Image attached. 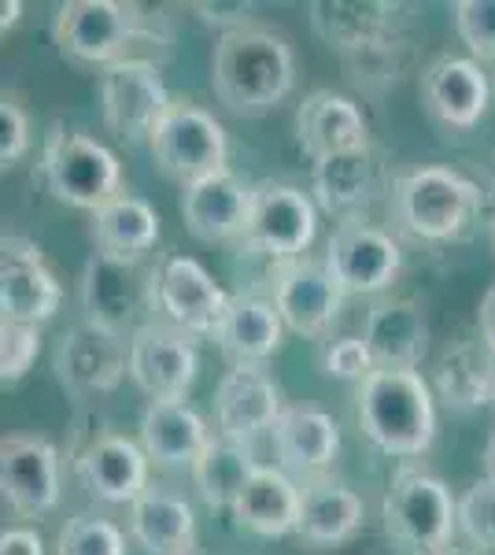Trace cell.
<instances>
[{"label": "cell", "mask_w": 495, "mask_h": 555, "mask_svg": "<svg viewBox=\"0 0 495 555\" xmlns=\"http://www.w3.org/2000/svg\"><path fill=\"white\" fill-rule=\"evenodd\" d=\"M159 211L145 196L122 193L101 211L89 215V237H93V256L119 259V263H145L152 248L159 245Z\"/></svg>", "instance_id": "29"}, {"label": "cell", "mask_w": 495, "mask_h": 555, "mask_svg": "<svg viewBox=\"0 0 495 555\" xmlns=\"http://www.w3.org/2000/svg\"><path fill=\"white\" fill-rule=\"evenodd\" d=\"M440 555H477V552H470V548H447V552H440Z\"/></svg>", "instance_id": "46"}, {"label": "cell", "mask_w": 495, "mask_h": 555, "mask_svg": "<svg viewBox=\"0 0 495 555\" xmlns=\"http://www.w3.org/2000/svg\"><path fill=\"white\" fill-rule=\"evenodd\" d=\"M211 89L237 119L270 115L296 89L292 41L266 23L222 34L211 52Z\"/></svg>", "instance_id": "2"}, {"label": "cell", "mask_w": 495, "mask_h": 555, "mask_svg": "<svg viewBox=\"0 0 495 555\" xmlns=\"http://www.w3.org/2000/svg\"><path fill=\"white\" fill-rule=\"evenodd\" d=\"M41 356V326L0 322V382L19 385Z\"/></svg>", "instance_id": "37"}, {"label": "cell", "mask_w": 495, "mask_h": 555, "mask_svg": "<svg viewBox=\"0 0 495 555\" xmlns=\"http://www.w3.org/2000/svg\"><path fill=\"white\" fill-rule=\"evenodd\" d=\"M0 496L19 518H44L63 496L60 452L41 434H8L0 441Z\"/></svg>", "instance_id": "14"}, {"label": "cell", "mask_w": 495, "mask_h": 555, "mask_svg": "<svg viewBox=\"0 0 495 555\" xmlns=\"http://www.w3.org/2000/svg\"><path fill=\"white\" fill-rule=\"evenodd\" d=\"M433 397L458 415L495 404V352L481 334L444 345L433 363Z\"/></svg>", "instance_id": "26"}, {"label": "cell", "mask_w": 495, "mask_h": 555, "mask_svg": "<svg viewBox=\"0 0 495 555\" xmlns=\"http://www.w3.org/2000/svg\"><path fill=\"white\" fill-rule=\"evenodd\" d=\"M311 26L359 86L400 82L414 60V8L392 0H314Z\"/></svg>", "instance_id": "1"}, {"label": "cell", "mask_w": 495, "mask_h": 555, "mask_svg": "<svg viewBox=\"0 0 495 555\" xmlns=\"http://www.w3.org/2000/svg\"><path fill=\"white\" fill-rule=\"evenodd\" d=\"M130 537L148 555H193L196 512L185 496L164 486H148L145 496L130 504Z\"/></svg>", "instance_id": "33"}, {"label": "cell", "mask_w": 495, "mask_h": 555, "mask_svg": "<svg viewBox=\"0 0 495 555\" xmlns=\"http://www.w3.org/2000/svg\"><path fill=\"white\" fill-rule=\"evenodd\" d=\"M193 555H204V552H193Z\"/></svg>", "instance_id": "48"}, {"label": "cell", "mask_w": 495, "mask_h": 555, "mask_svg": "<svg viewBox=\"0 0 495 555\" xmlns=\"http://www.w3.org/2000/svg\"><path fill=\"white\" fill-rule=\"evenodd\" d=\"M148 467L152 460L141 449V441H130L122 434H96L75 460L82 489L96 504L112 507H130L133 500L145 496Z\"/></svg>", "instance_id": "21"}, {"label": "cell", "mask_w": 495, "mask_h": 555, "mask_svg": "<svg viewBox=\"0 0 495 555\" xmlns=\"http://www.w3.org/2000/svg\"><path fill=\"white\" fill-rule=\"evenodd\" d=\"M230 293L207 274L200 259L167 253L156 259V311L188 337H214L230 311Z\"/></svg>", "instance_id": "13"}, {"label": "cell", "mask_w": 495, "mask_h": 555, "mask_svg": "<svg viewBox=\"0 0 495 555\" xmlns=\"http://www.w3.org/2000/svg\"><path fill=\"white\" fill-rule=\"evenodd\" d=\"M56 555H126V533L104 515H75L56 537Z\"/></svg>", "instance_id": "35"}, {"label": "cell", "mask_w": 495, "mask_h": 555, "mask_svg": "<svg viewBox=\"0 0 495 555\" xmlns=\"http://www.w3.org/2000/svg\"><path fill=\"white\" fill-rule=\"evenodd\" d=\"M303 486L282 467L263 463L233 504V522L256 537H289L300 530Z\"/></svg>", "instance_id": "32"}, {"label": "cell", "mask_w": 495, "mask_h": 555, "mask_svg": "<svg viewBox=\"0 0 495 555\" xmlns=\"http://www.w3.org/2000/svg\"><path fill=\"white\" fill-rule=\"evenodd\" d=\"M285 404L282 385L266 366H230L214 389V423L222 437L256 444L263 434H274Z\"/></svg>", "instance_id": "20"}, {"label": "cell", "mask_w": 495, "mask_h": 555, "mask_svg": "<svg viewBox=\"0 0 495 555\" xmlns=\"http://www.w3.org/2000/svg\"><path fill=\"white\" fill-rule=\"evenodd\" d=\"M200 374L196 337L156 319L130 337V378L148 400H185Z\"/></svg>", "instance_id": "16"}, {"label": "cell", "mask_w": 495, "mask_h": 555, "mask_svg": "<svg viewBox=\"0 0 495 555\" xmlns=\"http://www.w3.org/2000/svg\"><path fill=\"white\" fill-rule=\"evenodd\" d=\"M52 371H56V382L70 397H107L130 374V341L104 334L89 322H78V326L60 334Z\"/></svg>", "instance_id": "17"}, {"label": "cell", "mask_w": 495, "mask_h": 555, "mask_svg": "<svg viewBox=\"0 0 495 555\" xmlns=\"http://www.w3.org/2000/svg\"><path fill=\"white\" fill-rule=\"evenodd\" d=\"M366 526V504L355 489H348L337 478L303 481V512H300V537L311 548H340L351 537H359Z\"/></svg>", "instance_id": "31"}, {"label": "cell", "mask_w": 495, "mask_h": 555, "mask_svg": "<svg viewBox=\"0 0 495 555\" xmlns=\"http://www.w3.org/2000/svg\"><path fill=\"white\" fill-rule=\"evenodd\" d=\"M492 89L495 86L473 56H452V52L437 56L418 75L421 107L444 130H473L489 112Z\"/></svg>", "instance_id": "19"}, {"label": "cell", "mask_w": 495, "mask_h": 555, "mask_svg": "<svg viewBox=\"0 0 495 555\" xmlns=\"http://www.w3.org/2000/svg\"><path fill=\"white\" fill-rule=\"evenodd\" d=\"M251 201H256V185H248L240 175L222 171L204 178V182L188 185L182 193L185 230L204 245L245 241L251 222Z\"/></svg>", "instance_id": "23"}, {"label": "cell", "mask_w": 495, "mask_h": 555, "mask_svg": "<svg viewBox=\"0 0 495 555\" xmlns=\"http://www.w3.org/2000/svg\"><path fill=\"white\" fill-rule=\"evenodd\" d=\"M23 20V0H4L0 4V30H15V23Z\"/></svg>", "instance_id": "44"}, {"label": "cell", "mask_w": 495, "mask_h": 555, "mask_svg": "<svg viewBox=\"0 0 495 555\" xmlns=\"http://www.w3.org/2000/svg\"><path fill=\"white\" fill-rule=\"evenodd\" d=\"M359 426L377 452L414 460L433 449L437 397L418 371H374L359 385Z\"/></svg>", "instance_id": "3"}, {"label": "cell", "mask_w": 495, "mask_h": 555, "mask_svg": "<svg viewBox=\"0 0 495 555\" xmlns=\"http://www.w3.org/2000/svg\"><path fill=\"white\" fill-rule=\"evenodd\" d=\"M78 297H82L89 326L130 341L141 326L159 319L156 263H119V259L89 256Z\"/></svg>", "instance_id": "8"}, {"label": "cell", "mask_w": 495, "mask_h": 555, "mask_svg": "<svg viewBox=\"0 0 495 555\" xmlns=\"http://www.w3.org/2000/svg\"><path fill=\"white\" fill-rule=\"evenodd\" d=\"M492 245H495V222H492Z\"/></svg>", "instance_id": "47"}, {"label": "cell", "mask_w": 495, "mask_h": 555, "mask_svg": "<svg viewBox=\"0 0 495 555\" xmlns=\"http://www.w3.org/2000/svg\"><path fill=\"white\" fill-rule=\"evenodd\" d=\"M193 12L200 15L207 26H219L222 34H233L240 30V26H251V12H256V4H245V0H233V4H222V0H196Z\"/></svg>", "instance_id": "41"}, {"label": "cell", "mask_w": 495, "mask_h": 555, "mask_svg": "<svg viewBox=\"0 0 495 555\" xmlns=\"http://www.w3.org/2000/svg\"><path fill=\"white\" fill-rule=\"evenodd\" d=\"M296 141L311 156V164L337 152L374 149L363 104L340 89H314L303 96L296 107Z\"/></svg>", "instance_id": "22"}, {"label": "cell", "mask_w": 495, "mask_h": 555, "mask_svg": "<svg viewBox=\"0 0 495 555\" xmlns=\"http://www.w3.org/2000/svg\"><path fill=\"white\" fill-rule=\"evenodd\" d=\"M270 441H274L277 467L303 486V481L326 478L329 467L337 463L340 426L329 411L314 404H289L277 418Z\"/></svg>", "instance_id": "24"}, {"label": "cell", "mask_w": 495, "mask_h": 555, "mask_svg": "<svg viewBox=\"0 0 495 555\" xmlns=\"http://www.w3.org/2000/svg\"><path fill=\"white\" fill-rule=\"evenodd\" d=\"M174 107V96L159 75V64L141 56L119 60L101 70V115L107 133L122 145H145L167 112Z\"/></svg>", "instance_id": "10"}, {"label": "cell", "mask_w": 495, "mask_h": 555, "mask_svg": "<svg viewBox=\"0 0 495 555\" xmlns=\"http://www.w3.org/2000/svg\"><path fill=\"white\" fill-rule=\"evenodd\" d=\"M152 159L170 182L182 190L204 182L211 175L230 171V133L207 107L196 101H174L167 119L148 141Z\"/></svg>", "instance_id": "9"}, {"label": "cell", "mask_w": 495, "mask_h": 555, "mask_svg": "<svg viewBox=\"0 0 495 555\" xmlns=\"http://www.w3.org/2000/svg\"><path fill=\"white\" fill-rule=\"evenodd\" d=\"M392 219L418 241H458L481 215V190L452 167H411L392 182Z\"/></svg>", "instance_id": "4"}, {"label": "cell", "mask_w": 495, "mask_h": 555, "mask_svg": "<svg viewBox=\"0 0 495 555\" xmlns=\"http://www.w3.org/2000/svg\"><path fill=\"white\" fill-rule=\"evenodd\" d=\"M477 334L489 341V348L495 352V282L489 285V293L481 297V308H477Z\"/></svg>", "instance_id": "43"}, {"label": "cell", "mask_w": 495, "mask_h": 555, "mask_svg": "<svg viewBox=\"0 0 495 555\" xmlns=\"http://www.w3.org/2000/svg\"><path fill=\"white\" fill-rule=\"evenodd\" d=\"M138 429L141 449L164 470H193L214 437L200 411L185 400H148Z\"/></svg>", "instance_id": "27"}, {"label": "cell", "mask_w": 495, "mask_h": 555, "mask_svg": "<svg viewBox=\"0 0 495 555\" xmlns=\"http://www.w3.org/2000/svg\"><path fill=\"white\" fill-rule=\"evenodd\" d=\"M30 152V112L15 93H4L0 101V164L15 167Z\"/></svg>", "instance_id": "40"}, {"label": "cell", "mask_w": 495, "mask_h": 555, "mask_svg": "<svg viewBox=\"0 0 495 555\" xmlns=\"http://www.w3.org/2000/svg\"><path fill=\"white\" fill-rule=\"evenodd\" d=\"M0 555H44V541L30 526H12L0 533Z\"/></svg>", "instance_id": "42"}, {"label": "cell", "mask_w": 495, "mask_h": 555, "mask_svg": "<svg viewBox=\"0 0 495 555\" xmlns=\"http://www.w3.org/2000/svg\"><path fill=\"white\" fill-rule=\"evenodd\" d=\"M322 259L344 289V297H385L403 271V248L392 237V230L366 219L340 222Z\"/></svg>", "instance_id": "12"}, {"label": "cell", "mask_w": 495, "mask_h": 555, "mask_svg": "<svg viewBox=\"0 0 495 555\" xmlns=\"http://www.w3.org/2000/svg\"><path fill=\"white\" fill-rule=\"evenodd\" d=\"M318 234V204L311 193H303L292 182L263 178L256 182V201H251V222L240 245L256 256H266L274 267H285L314 245Z\"/></svg>", "instance_id": "11"}, {"label": "cell", "mask_w": 495, "mask_h": 555, "mask_svg": "<svg viewBox=\"0 0 495 555\" xmlns=\"http://www.w3.org/2000/svg\"><path fill=\"white\" fill-rule=\"evenodd\" d=\"M41 175L49 193L60 204L78 211H101L115 196H122V164L104 141L89 138L82 130H70L52 122L41 149Z\"/></svg>", "instance_id": "6"}, {"label": "cell", "mask_w": 495, "mask_h": 555, "mask_svg": "<svg viewBox=\"0 0 495 555\" xmlns=\"http://www.w3.org/2000/svg\"><path fill=\"white\" fill-rule=\"evenodd\" d=\"M381 522L395 548L407 555H440L458 533L455 492L429 470L403 467L385 489Z\"/></svg>", "instance_id": "5"}, {"label": "cell", "mask_w": 495, "mask_h": 555, "mask_svg": "<svg viewBox=\"0 0 495 555\" xmlns=\"http://www.w3.org/2000/svg\"><path fill=\"white\" fill-rule=\"evenodd\" d=\"M318 363H322V371H326V378L351 382V385H363L377 371L370 348H366L363 337H355V334H344V337H333V341H322Z\"/></svg>", "instance_id": "39"}, {"label": "cell", "mask_w": 495, "mask_h": 555, "mask_svg": "<svg viewBox=\"0 0 495 555\" xmlns=\"http://www.w3.org/2000/svg\"><path fill=\"white\" fill-rule=\"evenodd\" d=\"M458 537L477 552H495V481L481 478L458 496Z\"/></svg>", "instance_id": "36"}, {"label": "cell", "mask_w": 495, "mask_h": 555, "mask_svg": "<svg viewBox=\"0 0 495 555\" xmlns=\"http://www.w3.org/2000/svg\"><path fill=\"white\" fill-rule=\"evenodd\" d=\"M263 463L256 460V444H240L233 437L214 434L211 444L204 449V455L196 460L193 474V489L214 512H233L237 496L248 489V481L256 478Z\"/></svg>", "instance_id": "34"}, {"label": "cell", "mask_w": 495, "mask_h": 555, "mask_svg": "<svg viewBox=\"0 0 495 555\" xmlns=\"http://www.w3.org/2000/svg\"><path fill=\"white\" fill-rule=\"evenodd\" d=\"M481 460H484V478L495 481V434L489 437V444H484V455H481Z\"/></svg>", "instance_id": "45"}, {"label": "cell", "mask_w": 495, "mask_h": 555, "mask_svg": "<svg viewBox=\"0 0 495 555\" xmlns=\"http://www.w3.org/2000/svg\"><path fill=\"white\" fill-rule=\"evenodd\" d=\"M211 341L233 366H263L285 341V319L270 297L237 293Z\"/></svg>", "instance_id": "30"}, {"label": "cell", "mask_w": 495, "mask_h": 555, "mask_svg": "<svg viewBox=\"0 0 495 555\" xmlns=\"http://www.w3.org/2000/svg\"><path fill=\"white\" fill-rule=\"evenodd\" d=\"M363 341L377 371H418L429 356L426 308L411 297H377L366 311Z\"/></svg>", "instance_id": "25"}, {"label": "cell", "mask_w": 495, "mask_h": 555, "mask_svg": "<svg viewBox=\"0 0 495 555\" xmlns=\"http://www.w3.org/2000/svg\"><path fill=\"white\" fill-rule=\"evenodd\" d=\"M148 15L122 0H67L52 15V44L75 67H112L130 60V49L145 38Z\"/></svg>", "instance_id": "7"}, {"label": "cell", "mask_w": 495, "mask_h": 555, "mask_svg": "<svg viewBox=\"0 0 495 555\" xmlns=\"http://www.w3.org/2000/svg\"><path fill=\"white\" fill-rule=\"evenodd\" d=\"M63 308V285L49 267L41 245L23 234L0 241V322L44 326Z\"/></svg>", "instance_id": "15"}, {"label": "cell", "mask_w": 495, "mask_h": 555, "mask_svg": "<svg viewBox=\"0 0 495 555\" xmlns=\"http://www.w3.org/2000/svg\"><path fill=\"white\" fill-rule=\"evenodd\" d=\"M270 300L277 315L285 319V330L300 337H322L337 322L344 289L329 274L326 259H292L285 267H274L270 278Z\"/></svg>", "instance_id": "18"}, {"label": "cell", "mask_w": 495, "mask_h": 555, "mask_svg": "<svg viewBox=\"0 0 495 555\" xmlns=\"http://www.w3.org/2000/svg\"><path fill=\"white\" fill-rule=\"evenodd\" d=\"M381 193V175H377L374 149L337 152L318 164H311V196L322 211L337 215L340 222L363 219Z\"/></svg>", "instance_id": "28"}, {"label": "cell", "mask_w": 495, "mask_h": 555, "mask_svg": "<svg viewBox=\"0 0 495 555\" xmlns=\"http://www.w3.org/2000/svg\"><path fill=\"white\" fill-rule=\"evenodd\" d=\"M452 20L458 41L470 49L477 64L495 60V0H458Z\"/></svg>", "instance_id": "38"}]
</instances>
